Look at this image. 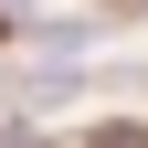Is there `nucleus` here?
Segmentation results:
<instances>
[{
	"instance_id": "f257e3e1",
	"label": "nucleus",
	"mask_w": 148,
	"mask_h": 148,
	"mask_svg": "<svg viewBox=\"0 0 148 148\" xmlns=\"http://www.w3.org/2000/svg\"><path fill=\"white\" fill-rule=\"evenodd\" d=\"M74 148H148V116H85Z\"/></svg>"
},
{
	"instance_id": "f03ea898",
	"label": "nucleus",
	"mask_w": 148,
	"mask_h": 148,
	"mask_svg": "<svg viewBox=\"0 0 148 148\" xmlns=\"http://www.w3.org/2000/svg\"><path fill=\"white\" fill-rule=\"evenodd\" d=\"M0 148H53V138H42V116H21V106H0Z\"/></svg>"
}]
</instances>
